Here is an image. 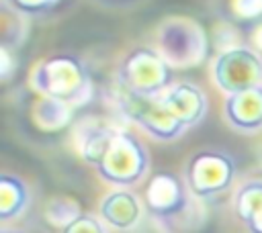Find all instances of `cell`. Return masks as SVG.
I'll list each match as a JSON object with an SVG mask.
<instances>
[{
	"label": "cell",
	"instance_id": "5",
	"mask_svg": "<svg viewBox=\"0 0 262 233\" xmlns=\"http://www.w3.org/2000/svg\"><path fill=\"white\" fill-rule=\"evenodd\" d=\"M117 104L123 114L160 141H174L184 133V125L164 106L160 96H143L123 86L117 90Z\"/></svg>",
	"mask_w": 262,
	"mask_h": 233
},
{
	"label": "cell",
	"instance_id": "8",
	"mask_svg": "<svg viewBox=\"0 0 262 233\" xmlns=\"http://www.w3.org/2000/svg\"><path fill=\"white\" fill-rule=\"evenodd\" d=\"M160 53L168 63L192 65L205 53V35L201 27L188 18H170L158 35Z\"/></svg>",
	"mask_w": 262,
	"mask_h": 233
},
{
	"label": "cell",
	"instance_id": "4",
	"mask_svg": "<svg viewBox=\"0 0 262 233\" xmlns=\"http://www.w3.org/2000/svg\"><path fill=\"white\" fill-rule=\"evenodd\" d=\"M117 78L119 86L143 96H160L172 86L170 63L151 47H133L119 63Z\"/></svg>",
	"mask_w": 262,
	"mask_h": 233
},
{
	"label": "cell",
	"instance_id": "19",
	"mask_svg": "<svg viewBox=\"0 0 262 233\" xmlns=\"http://www.w3.org/2000/svg\"><path fill=\"white\" fill-rule=\"evenodd\" d=\"M0 233H23V231H16V229H2Z\"/></svg>",
	"mask_w": 262,
	"mask_h": 233
},
{
	"label": "cell",
	"instance_id": "18",
	"mask_svg": "<svg viewBox=\"0 0 262 233\" xmlns=\"http://www.w3.org/2000/svg\"><path fill=\"white\" fill-rule=\"evenodd\" d=\"M254 43L262 49V25H260V27L256 29V33H254Z\"/></svg>",
	"mask_w": 262,
	"mask_h": 233
},
{
	"label": "cell",
	"instance_id": "6",
	"mask_svg": "<svg viewBox=\"0 0 262 233\" xmlns=\"http://www.w3.org/2000/svg\"><path fill=\"white\" fill-rule=\"evenodd\" d=\"M235 176L233 159L215 149H201L196 151L184 170V182L194 198H213L223 194Z\"/></svg>",
	"mask_w": 262,
	"mask_h": 233
},
{
	"label": "cell",
	"instance_id": "15",
	"mask_svg": "<svg viewBox=\"0 0 262 233\" xmlns=\"http://www.w3.org/2000/svg\"><path fill=\"white\" fill-rule=\"evenodd\" d=\"M14 10H18L20 14L27 16H37L43 14L47 10H51L59 0H6Z\"/></svg>",
	"mask_w": 262,
	"mask_h": 233
},
{
	"label": "cell",
	"instance_id": "3",
	"mask_svg": "<svg viewBox=\"0 0 262 233\" xmlns=\"http://www.w3.org/2000/svg\"><path fill=\"white\" fill-rule=\"evenodd\" d=\"M145 208L151 219L166 231L180 227L190 217L192 194L184 180L172 172H158L149 178L145 188Z\"/></svg>",
	"mask_w": 262,
	"mask_h": 233
},
{
	"label": "cell",
	"instance_id": "1",
	"mask_svg": "<svg viewBox=\"0 0 262 233\" xmlns=\"http://www.w3.org/2000/svg\"><path fill=\"white\" fill-rule=\"evenodd\" d=\"M31 86L43 98L68 108L86 104L92 96V80L84 61L68 53L41 59L31 74Z\"/></svg>",
	"mask_w": 262,
	"mask_h": 233
},
{
	"label": "cell",
	"instance_id": "17",
	"mask_svg": "<svg viewBox=\"0 0 262 233\" xmlns=\"http://www.w3.org/2000/svg\"><path fill=\"white\" fill-rule=\"evenodd\" d=\"M0 59H2V63H0V76H2V80H6L10 76V69H14L12 55H10V47L8 45H2L0 47Z\"/></svg>",
	"mask_w": 262,
	"mask_h": 233
},
{
	"label": "cell",
	"instance_id": "7",
	"mask_svg": "<svg viewBox=\"0 0 262 233\" xmlns=\"http://www.w3.org/2000/svg\"><path fill=\"white\" fill-rule=\"evenodd\" d=\"M213 76L227 96L262 86V57L250 47H231L219 53Z\"/></svg>",
	"mask_w": 262,
	"mask_h": 233
},
{
	"label": "cell",
	"instance_id": "9",
	"mask_svg": "<svg viewBox=\"0 0 262 233\" xmlns=\"http://www.w3.org/2000/svg\"><path fill=\"white\" fill-rule=\"evenodd\" d=\"M164 106L188 129L196 125L207 112V96L205 92L190 82H176L168 90L160 94Z\"/></svg>",
	"mask_w": 262,
	"mask_h": 233
},
{
	"label": "cell",
	"instance_id": "11",
	"mask_svg": "<svg viewBox=\"0 0 262 233\" xmlns=\"http://www.w3.org/2000/svg\"><path fill=\"white\" fill-rule=\"evenodd\" d=\"M141 213H143V206L139 198L127 188L108 192L100 202V219L117 231L133 229L139 223Z\"/></svg>",
	"mask_w": 262,
	"mask_h": 233
},
{
	"label": "cell",
	"instance_id": "2",
	"mask_svg": "<svg viewBox=\"0 0 262 233\" xmlns=\"http://www.w3.org/2000/svg\"><path fill=\"white\" fill-rule=\"evenodd\" d=\"M90 166L106 184L131 188L145 178L149 155L135 135L121 129H111L102 149Z\"/></svg>",
	"mask_w": 262,
	"mask_h": 233
},
{
	"label": "cell",
	"instance_id": "13",
	"mask_svg": "<svg viewBox=\"0 0 262 233\" xmlns=\"http://www.w3.org/2000/svg\"><path fill=\"white\" fill-rule=\"evenodd\" d=\"M29 188L27 184L12 174L0 176V221H12L29 204Z\"/></svg>",
	"mask_w": 262,
	"mask_h": 233
},
{
	"label": "cell",
	"instance_id": "10",
	"mask_svg": "<svg viewBox=\"0 0 262 233\" xmlns=\"http://www.w3.org/2000/svg\"><path fill=\"white\" fill-rule=\"evenodd\" d=\"M225 119L227 123L244 133H256L262 129V86L229 94L225 98Z\"/></svg>",
	"mask_w": 262,
	"mask_h": 233
},
{
	"label": "cell",
	"instance_id": "12",
	"mask_svg": "<svg viewBox=\"0 0 262 233\" xmlns=\"http://www.w3.org/2000/svg\"><path fill=\"white\" fill-rule=\"evenodd\" d=\"M233 211L248 233H262V180H248L237 188Z\"/></svg>",
	"mask_w": 262,
	"mask_h": 233
},
{
	"label": "cell",
	"instance_id": "16",
	"mask_svg": "<svg viewBox=\"0 0 262 233\" xmlns=\"http://www.w3.org/2000/svg\"><path fill=\"white\" fill-rule=\"evenodd\" d=\"M233 6L239 16H256L262 10V0H235Z\"/></svg>",
	"mask_w": 262,
	"mask_h": 233
},
{
	"label": "cell",
	"instance_id": "14",
	"mask_svg": "<svg viewBox=\"0 0 262 233\" xmlns=\"http://www.w3.org/2000/svg\"><path fill=\"white\" fill-rule=\"evenodd\" d=\"M104 225L106 223L102 219L88 213H80L76 219L61 227V233H108Z\"/></svg>",
	"mask_w": 262,
	"mask_h": 233
}]
</instances>
